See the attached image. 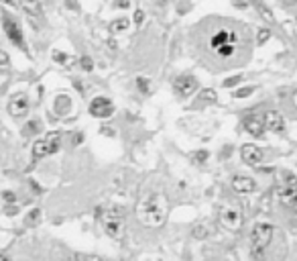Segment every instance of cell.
<instances>
[{
	"label": "cell",
	"mask_w": 297,
	"mask_h": 261,
	"mask_svg": "<svg viewBox=\"0 0 297 261\" xmlns=\"http://www.w3.org/2000/svg\"><path fill=\"white\" fill-rule=\"evenodd\" d=\"M138 218L145 227L148 229H161L167 222V215H169V204L163 194H147L141 204H138Z\"/></svg>",
	"instance_id": "1"
},
{
	"label": "cell",
	"mask_w": 297,
	"mask_h": 261,
	"mask_svg": "<svg viewBox=\"0 0 297 261\" xmlns=\"http://www.w3.org/2000/svg\"><path fill=\"white\" fill-rule=\"evenodd\" d=\"M273 233H275V227L271 222H256L252 227V233H251V251L252 255L261 257L267 247L271 245L273 241Z\"/></svg>",
	"instance_id": "2"
},
{
	"label": "cell",
	"mask_w": 297,
	"mask_h": 261,
	"mask_svg": "<svg viewBox=\"0 0 297 261\" xmlns=\"http://www.w3.org/2000/svg\"><path fill=\"white\" fill-rule=\"evenodd\" d=\"M61 147V133L53 131V133H47L43 139L35 141L33 145V159H43L47 155H53V153L59 151Z\"/></svg>",
	"instance_id": "3"
},
{
	"label": "cell",
	"mask_w": 297,
	"mask_h": 261,
	"mask_svg": "<svg viewBox=\"0 0 297 261\" xmlns=\"http://www.w3.org/2000/svg\"><path fill=\"white\" fill-rule=\"evenodd\" d=\"M104 230H106V235L110 239H114V241H122L124 239L126 222H124L122 215L118 210L106 212V215H104Z\"/></svg>",
	"instance_id": "4"
},
{
	"label": "cell",
	"mask_w": 297,
	"mask_h": 261,
	"mask_svg": "<svg viewBox=\"0 0 297 261\" xmlns=\"http://www.w3.org/2000/svg\"><path fill=\"white\" fill-rule=\"evenodd\" d=\"M2 29H4V33L8 37V41H11L13 45H16L18 49H23L27 51V43H25V35H23V29L21 25H18L15 18L11 15H2Z\"/></svg>",
	"instance_id": "5"
},
{
	"label": "cell",
	"mask_w": 297,
	"mask_h": 261,
	"mask_svg": "<svg viewBox=\"0 0 297 261\" xmlns=\"http://www.w3.org/2000/svg\"><path fill=\"white\" fill-rule=\"evenodd\" d=\"M220 222H222V225L228 229V230H232V233L240 230V229H242V222H244L240 208H236L234 204H224V206L220 208Z\"/></svg>",
	"instance_id": "6"
},
{
	"label": "cell",
	"mask_w": 297,
	"mask_h": 261,
	"mask_svg": "<svg viewBox=\"0 0 297 261\" xmlns=\"http://www.w3.org/2000/svg\"><path fill=\"white\" fill-rule=\"evenodd\" d=\"M197 90V78L192 74H181L173 80V94L177 98H190Z\"/></svg>",
	"instance_id": "7"
},
{
	"label": "cell",
	"mask_w": 297,
	"mask_h": 261,
	"mask_svg": "<svg viewBox=\"0 0 297 261\" xmlns=\"http://www.w3.org/2000/svg\"><path fill=\"white\" fill-rule=\"evenodd\" d=\"M90 114L94 119H108L114 114V104L110 98H104V96H96L90 102Z\"/></svg>",
	"instance_id": "8"
},
{
	"label": "cell",
	"mask_w": 297,
	"mask_h": 261,
	"mask_svg": "<svg viewBox=\"0 0 297 261\" xmlns=\"http://www.w3.org/2000/svg\"><path fill=\"white\" fill-rule=\"evenodd\" d=\"M29 108H31V104H29L27 94H23V92L13 94L11 100H8V114L15 119H21L25 114H29Z\"/></svg>",
	"instance_id": "9"
},
{
	"label": "cell",
	"mask_w": 297,
	"mask_h": 261,
	"mask_svg": "<svg viewBox=\"0 0 297 261\" xmlns=\"http://www.w3.org/2000/svg\"><path fill=\"white\" fill-rule=\"evenodd\" d=\"M242 127H244V131L249 133V135H252V137H263L265 131H267V127H265V119H263V114H261V112H252V114H249V117L244 119Z\"/></svg>",
	"instance_id": "10"
},
{
	"label": "cell",
	"mask_w": 297,
	"mask_h": 261,
	"mask_svg": "<svg viewBox=\"0 0 297 261\" xmlns=\"http://www.w3.org/2000/svg\"><path fill=\"white\" fill-rule=\"evenodd\" d=\"M240 157H242L244 163H249V166H261L265 153H263V149L259 147V145L244 143L242 147H240Z\"/></svg>",
	"instance_id": "11"
},
{
	"label": "cell",
	"mask_w": 297,
	"mask_h": 261,
	"mask_svg": "<svg viewBox=\"0 0 297 261\" xmlns=\"http://www.w3.org/2000/svg\"><path fill=\"white\" fill-rule=\"evenodd\" d=\"M263 119H265V127L273 131V133H283L285 131V119L281 112L277 110H267L263 112Z\"/></svg>",
	"instance_id": "12"
},
{
	"label": "cell",
	"mask_w": 297,
	"mask_h": 261,
	"mask_svg": "<svg viewBox=\"0 0 297 261\" xmlns=\"http://www.w3.org/2000/svg\"><path fill=\"white\" fill-rule=\"evenodd\" d=\"M232 188H234V192H238V194H251V192L256 190V182L251 176L238 173V176L232 178Z\"/></svg>",
	"instance_id": "13"
},
{
	"label": "cell",
	"mask_w": 297,
	"mask_h": 261,
	"mask_svg": "<svg viewBox=\"0 0 297 261\" xmlns=\"http://www.w3.org/2000/svg\"><path fill=\"white\" fill-rule=\"evenodd\" d=\"M277 198L283 206L287 208H297V188H289V186H283L277 190Z\"/></svg>",
	"instance_id": "14"
},
{
	"label": "cell",
	"mask_w": 297,
	"mask_h": 261,
	"mask_svg": "<svg viewBox=\"0 0 297 261\" xmlns=\"http://www.w3.org/2000/svg\"><path fill=\"white\" fill-rule=\"evenodd\" d=\"M228 41H238V35H236L234 31H218L212 39H210V45H212V49H218L220 45L224 43H228Z\"/></svg>",
	"instance_id": "15"
},
{
	"label": "cell",
	"mask_w": 297,
	"mask_h": 261,
	"mask_svg": "<svg viewBox=\"0 0 297 261\" xmlns=\"http://www.w3.org/2000/svg\"><path fill=\"white\" fill-rule=\"evenodd\" d=\"M18 4L23 6V11L31 16H43V6L41 0H18Z\"/></svg>",
	"instance_id": "16"
},
{
	"label": "cell",
	"mask_w": 297,
	"mask_h": 261,
	"mask_svg": "<svg viewBox=\"0 0 297 261\" xmlns=\"http://www.w3.org/2000/svg\"><path fill=\"white\" fill-rule=\"evenodd\" d=\"M252 4H254V8H256V13H259V16L261 18H265V21H269V23H273L275 21V16H273V11L269 6H265L261 0H252Z\"/></svg>",
	"instance_id": "17"
},
{
	"label": "cell",
	"mask_w": 297,
	"mask_h": 261,
	"mask_svg": "<svg viewBox=\"0 0 297 261\" xmlns=\"http://www.w3.org/2000/svg\"><path fill=\"white\" fill-rule=\"evenodd\" d=\"M128 27H131V21H128L126 16H120L110 23V33H124Z\"/></svg>",
	"instance_id": "18"
},
{
	"label": "cell",
	"mask_w": 297,
	"mask_h": 261,
	"mask_svg": "<svg viewBox=\"0 0 297 261\" xmlns=\"http://www.w3.org/2000/svg\"><path fill=\"white\" fill-rule=\"evenodd\" d=\"M208 157H210V153H208L206 149H197V151H193L192 155H190L192 163H195V166H200V163H206Z\"/></svg>",
	"instance_id": "19"
},
{
	"label": "cell",
	"mask_w": 297,
	"mask_h": 261,
	"mask_svg": "<svg viewBox=\"0 0 297 261\" xmlns=\"http://www.w3.org/2000/svg\"><path fill=\"white\" fill-rule=\"evenodd\" d=\"M281 182H283V186L297 188V176L291 171H281Z\"/></svg>",
	"instance_id": "20"
},
{
	"label": "cell",
	"mask_w": 297,
	"mask_h": 261,
	"mask_svg": "<svg viewBox=\"0 0 297 261\" xmlns=\"http://www.w3.org/2000/svg\"><path fill=\"white\" fill-rule=\"evenodd\" d=\"M11 72V60H8L6 51H0V74H8Z\"/></svg>",
	"instance_id": "21"
},
{
	"label": "cell",
	"mask_w": 297,
	"mask_h": 261,
	"mask_svg": "<svg viewBox=\"0 0 297 261\" xmlns=\"http://www.w3.org/2000/svg\"><path fill=\"white\" fill-rule=\"evenodd\" d=\"M216 51H218V55H220V57H230V55H234V45L224 43V45L218 47Z\"/></svg>",
	"instance_id": "22"
},
{
	"label": "cell",
	"mask_w": 297,
	"mask_h": 261,
	"mask_svg": "<svg viewBox=\"0 0 297 261\" xmlns=\"http://www.w3.org/2000/svg\"><path fill=\"white\" fill-rule=\"evenodd\" d=\"M39 129H41V123L39 121H31V123H27L25 124V135H35V133H39Z\"/></svg>",
	"instance_id": "23"
},
{
	"label": "cell",
	"mask_w": 297,
	"mask_h": 261,
	"mask_svg": "<svg viewBox=\"0 0 297 261\" xmlns=\"http://www.w3.org/2000/svg\"><path fill=\"white\" fill-rule=\"evenodd\" d=\"M75 261H108L100 255H92V253H82V255H75Z\"/></svg>",
	"instance_id": "24"
},
{
	"label": "cell",
	"mask_w": 297,
	"mask_h": 261,
	"mask_svg": "<svg viewBox=\"0 0 297 261\" xmlns=\"http://www.w3.org/2000/svg\"><path fill=\"white\" fill-rule=\"evenodd\" d=\"M269 39H271V31H269V29H259V37H256V43H259V45H265Z\"/></svg>",
	"instance_id": "25"
},
{
	"label": "cell",
	"mask_w": 297,
	"mask_h": 261,
	"mask_svg": "<svg viewBox=\"0 0 297 261\" xmlns=\"http://www.w3.org/2000/svg\"><path fill=\"white\" fill-rule=\"evenodd\" d=\"M80 65H82V70H84V72H92V70H94V61L90 60V57H86V55L80 60Z\"/></svg>",
	"instance_id": "26"
},
{
	"label": "cell",
	"mask_w": 297,
	"mask_h": 261,
	"mask_svg": "<svg viewBox=\"0 0 297 261\" xmlns=\"http://www.w3.org/2000/svg\"><path fill=\"white\" fill-rule=\"evenodd\" d=\"M254 92V86H246V88H240L238 92H234V98H244V96H251Z\"/></svg>",
	"instance_id": "27"
},
{
	"label": "cell",
	"mask_w": 297,
	"mask_h": 261,
	"mask_svg": "<svg viewBox=\"0 0 297 261\" xmlns=\"http://www.w3.org/2000/svg\"><path fill=\"white\" fill-rule=\"evenodd\" d=\"M136 86H138V90H141L143 94H148V92H151V88H148V80H147V78H138V80H136Z\"/></svg>",
	"instance_id": "28"
},
{
	"label": "cell",
	"mask_w": 297,
	"mask_h": 261,
	"mask_svg": "<svg viewBox=\"0 0 297 261\" xmlns=\"http://www.w3.org/2000/svg\"><path fill=\"white\" fill-rule=\"evenodd\" d=\"M39 218H41V210H37V208H35V210L31 212V215L27 216V225H35V222H37Z\"/></svg>",
	"instance_id": "29"
},
{
	"label": "cell",
	"mask_w": 297,
	"mask_h": 261,
	"mask_svg": "<svg viewBox=\"0 0 297 261\" xmlns=\"http://www.w3.org/2000/svg\"><path fill=\"white\" fill-rule=\"evenodd\" d=\"M134 18H133V21H134V25L138 27V25H143V21H145V13L143 11H134V15H133Z\"/></svg>",
	"instance_id": "30"
},
{
	"label": "cell",
	"mask_w": 297,
	"mask_h": 261,
	"mask_svg": "<svg viewBox=\"0 0 297 261\" xmlns=\"http://www.w3.org/2000/svg\"><path fill=\"white\" fill-rule=\"evenodd\" d=\"M240 80H242V76H234V78H228V80L224 82V88H232V86H234V84H238Z\"/></svg>",
	"instance_id": "31"
},
{
	"label": "cell",
	"mask_w": 297,
	"mask_h": 261,
	"mask_svg": "<svg viewBox=\"0 0 297 261\" xmlns=\"http://www.w3.org/2000/svg\"><path fill=\"white\" fill-rule=\"evenodd\" d=\"M53 60H55V61H59V63H65V61H67V55H65V53H59V51H55V53H53Z\"/></svg>",
	"instance_id": "32"
},
{
	"label": "cell",
	"mask_w": 297,
	"mask_h": 261,
	"mask_svg": "<svg viewBox=\"0 0 297 261\" xmlns=\"http://www.w3.org/2000/svg\"><path fill=\"white\" fill-rule=\"evenodd\" d=\"M2 196H4V202H15V200H16V196H15V192H11V190H6V192H4V194H2Z\"/></svg>",
	"instance_id": "33"
},
{
	"label": "cell",
	"mask_w": 297,
	"mask_h": 261,
	"mask_svg": "<svg viewBox=\"0 0 297 261\" xmlns=\"http://www.w3.org/2000/svg\"><path fill=\"white\" fill-rule=\"evenodd\" d=\"M234 6H238V8H246V6H249V2H246V0H234Z\"/></svg>",
	"instance_id": "34"
},
{
	"label": "cell",
	"mask_w": 297,
	"mask_h": 261,
	"mask_svg": "<svg viewBox=\"0 0 297 261\" xmlns=\"http://www.w3.org/2000/svg\"><path fill=\"white\" fill-rule=\"evenodd\" d=\"M128 4H131L128 0H118V2H116V8H126Z\"/></svg>",
	"instance_id": "35"
},
{
	"label": "cell",
	"mask_w": 297,
	"mask_h": 261,
	"mask_svg": "<svg viewBox=\"0 0 297 261\" xmlns=\"http://www.w3.org/2000/svg\"><path fill=\"white\" fill-rule=\"evenodd\" d=\"M2 4H8V6H13V8H16V6H18L16 0H2Z\"/></svg>",
	"instance_id": "36"
},
{
	"label": "cell",
	"mask_w": 297,
	"mask_h": 261,
	"mask_svg": "<svg viewBox=\"0 0 297 261\" xmlns=\"http://www.w3.org/2000/svg\"><path fill=\"white\" fill-rule=\"evenodd\" d=\"M0 261H11V259H8L6 255H0Z\"/></svg>",
	"instance_id": "37"
},
{
	"label": "cell",
	"mask_w": 297,
	"mask_h": 261,
	"mask_svg": "<svg viewBox=\"0 0 297 261\" xmlns=\"http://www.w3.org/2000/svg\"><path fill=\"white\" fill-rule=\"evenodd\" d=\"M293 104H295V106H297V92H295V94H293Z\"/></svg>",
	"instance_id": "38"
},
{
	"label": "cell",
	"mask_w": 297,
	"mask_h": 261,
	"mask_svg": "<svg viewBox=\"0 0 297 261\" xmlns=\"http://www.w3.org/2000/svg\"><path fill=\"white\" fill-rule=\"evenodd\" d=\"M295 4H297V0H295Z\"/></svg>",
	"instance_id": "39"
},
{
	"label": "cell",
	"mask_w": 297,
	"mask_h": 261,
	"mask_svg": "<svg viewBox=\"0 0 297 261\" xmlns=\"http://www.w3.org/2000/svg\"><path fill=\"white\" fill-rule=\"evenodd\" d=\"M295 23H297V18H295Z\"/></svg>",
	"instance_id": "40"
}]
</instances>
